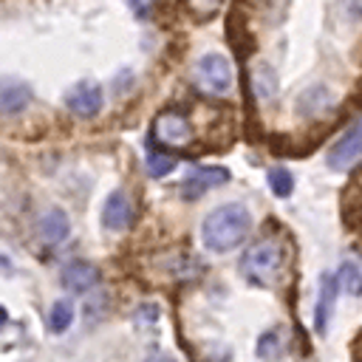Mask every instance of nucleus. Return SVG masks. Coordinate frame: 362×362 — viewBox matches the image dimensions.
Here are the masks:
<instances>
[{"label": "nucleus", "mask_w": 362, "mask_h": 362, "mask_svg": "<svg viewBox=\"0 0 362 362\" xmlns=\"http://www.w3.org/2000/svg\"><path fill=\"white\" fill-rule=\"evenodd\" d=\"M252 229V215L243 204H221L215 206L201 223V240L209 252H232L238 243L246 240Z\"/></svg>", "instance_id": "obj_1"}, {"label": "nucleus", "mask_w": 362, "mask_h": 362, "mask_svg": "<svg viewBox=\"0 0 362 362\" xmlns=\"http://www.w3.org/2000/svg\"><path fill=\"white\" fill-rule=\"evenodd\" d=\"M283 266V246L274 240H260L249 246L240 257V272L255 286H272Z\"/></svg>", "instance_id": "obj_2"}, {"label": "nucleus", "mask_w": 362, "mask_h": 362, "mask_svg": "<svg viewBox=\"0 0 362 362\" xmlns=\"http://www.w3.org/2000/svg\"><path fill=\"white\" fill-rule=\"evenodd\" d=\"M195 82L204 93H212V96H223L229 88H232V65L226 57L221 54H206L198 59L195 65Z\"/></svg>", "instance_id": "obj_3"}, {"label": "nucleus", "mask_w": 362, "mask_h": 362, "mask_svg": "<svg viewBox=\"0 0 362 362\" xmlns=\"http://www.w3.org/2000/svg\"><path fill=\"white\" fill-rule=\"evenodd\" d=\"M153 136L164 147H187L192 141V124L178 110H164L153 122Z\"/></svg>", "instance_id": "obj_4"}, {"label": "nucleus", "mask_w": 362, "mask_h": 362, "mask_svg": "<svg viewBox=\"0 0 362 362\" xmlns=\"http://www.w3.org/2000/svg\"><path fill=\"white\" fill-rule=\"evenodd\" d=\"M359 158H362V116L334 141V147L328 150L325 161H328L331 170H348Z\"/></svg>", "instance_id": "obj_5"}, {"label": "nucleus", "mask_w": 362, "mask_h": 362, "mask_svg": "<svg viewBox=\"0 0 362 362\" xmlns=\"http://www.w3.org/2000/svg\"><path fill=\"white\" fill-rule=\"evenodd\" d=\"M226 181H229V173H226L223 167H195V170H189L187 178L181 181V195H184L187 201H195V198H201L206 189L221 187V184H226Z\"/></svg>", "instance_id": "obj_6"}, {"label": "nucleus", "mask_w": 362, "mask_h": 362, "mask_svg": "<svg viewBox=\"0 0 362 362\" xmlns=\"http://www.w3.org/2000/svg\"><path fill=\"white\" fill-rule=\"evenodd\" d=\"M65 105L71 113L88 119V116H96L99 107H102V88L93 85V82H76L68 93H65Z\"/></svg>", "instance_id": "obj_7"}, {"label": "nucleus", "mask_w": 362, "mask_h": 362, "mask_svg": "<svg viewBox=\"0 0 362 362\" xmlns=\"http://www.w3.org/2000/svg\"><path fill=\"white\" fill-rule=\"evenodd\" d=\"M102 223L110 232H122L133 223V204L124 192H110L102 206Z\"/></svg>", "instance_id": "obj_8"}, {"label": "nucleus", "mask_w": 362, "mask_h": 362, "mask_svg": "<svg viewBox=\"0 0 362 362\" xmlns=\"http://www.w3.org/2000/svg\"><path fill=\"white\" fill-rule=\"evenodd\" d=\"M59 280H62V286L71 288L74 294H85V291H90V288L99 283V269H96L93 263L74 260V263H68V266L62 269Z\"/></svg>", "instance_id": "obj_9"}, {"label": "nucleus", "mask_w": 362, "mask_h": 362, "mask_svg": "<svg viewBox=\"0 0 362 362\" xmlns=\"http://www.w3.org/2000/svg\"><path fill=\"white\" fill-rule=\"evenodd\" d=\"M31 102V88L20 79H0V116H14Z\"/></svg>", "instance_id": "obj_10"}, {"label": "nucleus", "mask_w": 362, "mask_h": 362, "mask_svg": "<svg viewBox=\"0 0 362 362\" xmlns=\"http://www.w3.org/2000/svg\"><path fill=\"white\" fill-rule=\"evenodd\" d=\"M37 232H40V238H42L45 243H51V246L62 243V240L68 238V232H71L68 215H65L62 209H57V206H54V209H45V212L40 215Z\"/></svg>", "instance_id": "obj_11"}, {"label": "nucleus", "mask_w": 362, "mask_h": 362, "mask_svg": "<svg viewBox=\"0 0 362 362\" xmlns=\"http://www.w3.org/2000/svg\"><path fill=\"white\" fill-rule=\"evenodd\" d=\"M337 288H339L337 274H322L320 297H317V314H314V322H317V331H320V334H322V331L328 328V322H331V311H334Z\"/></svg>", "instance_id": "obj_12"}, {"label": "nucleus", "mask_w": 362, "mask_h": 362, "mask_svg": "<svg viewBox=\"0 0 362 362\" xmlns=\"http://www.w3.org/2000/svg\"><path fill=\"white\" fill-rule=\"evenodd\" d=\"M337 280H339V288L342 291L359 297L362 294V263H356V260L342 263L339 272H337Z\"/></svg>", "instance_id": "obj_13"}, {"label": "nucleus", "mask_w": 362, "mask_h": 362, "mask_svg": "<svg viewBox=\"0 0 362 362\" xmlns=\"http://www.w3.org/2000/svg\"><path fill=\"white\" fill-rule=\"evenodd\" d=\"M71 322H74V305L68 300H57L48 311V328L54 334H62V331H68Z\"/></svg>", "instance_id": "obj_14"}, {"label": "nucleus", "mask_w": 362, "mask_h": 362, "mask_svg": "<svg viewBox=\"0 0 362 362\" xmlns=\"http://www.w3.org/2000/svg\"><path fill=\"white\" fill-rule=\"evenodd\" d=\"M269 187H272V192H274L277 198H288V195H291V189H294V178H291V173H288V170L274 167V170L269 173Z\"/></svg>", "instance_id": "obj_15"}, {"label": "nucleus", "mask_w": 362, "mask_h": 362, "mask_svg": "<svg viewBox=\"0 0 362 362\" xmlns=\"http://www.w3.org/2000/svg\"><path fill=\"white\" fill-rule=\"evenodd\" d=\"M255 90H257L260 99L274 96L277 88H274V74H272L269 65H257V71H255Z\"/></svg>", "instance_id": "obj_16"}, {"label": "nucleus", "mask_w": 362, "mask_h": 362, "mask_svg": "<svg viewBox=\"0 0 362 362\" xmlns=\"http://www.w3.org/2000/svg\"><path fill=\"white\" fill-rule=\"evenodd\" d=\"M175 167V158L173 156H164V153H147V170H150V175H167L170 170Z\"/></svg>", "instance_id": "obj_17"}, {"label": "nucleus", "mask_w": 362, "mask_h": 362, "mask_svg": "<svg viewBox=\"0 0 362 362\" xmlns=\"http://www.w3.org/2000/svg\"><path fill=\"white\" fill-rule=\"evenodd\" d=\"M130 6H133V11H136L141 20H147V17L153 14V6H156V0H130Z\"/></svg>", "instance_id": "obj_18"}, {"label": "nucleus", "mask_w": 362, "mask_h": 362, "mask_svg": "<svg viewBox=\"0 0 362 362\" xmlns=\"http://www.w3.org/2000/svg\"><path fill=\"white\" fill-rule=\"evenodd\" d=\"M144 362H175L173 356H167V354H150Z\"/></svg>", "instance_id": "obj_19"}, {"label": "nucleus", "mask_w": 362, "mask_h": 362, "mask_svg": "<svg viewBox=\"0 0 362 362\" xmlns=\"http://www.w3.org/2000/svg\"><path fill=\"white\" fill-rule=\"evenodd\" d=\"M3 322H6V311L0 308V325H3Z\"/></svg>", "instance_id": "obj_20"}]
</instances>
